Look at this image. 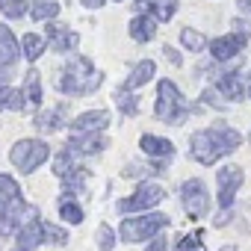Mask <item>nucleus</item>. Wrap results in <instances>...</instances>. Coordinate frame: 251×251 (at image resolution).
<instances>
[{
	"mask_svg": "<svg viewBox=\"0 0 251 251\" xmlns=\"http://www.w3.org/2000/svg\"><path fill=\"white\" fill-rule=\"evenodd\" d=\"M242 145V136L239 130L227 127V124H213V127H204V130H195L189 136V157L201 166H213L219 163L222 157L233 154L236 148Z\"/></svg>",
	"mask_w": 251,
	"mask_h": 251,
	"instance_id": "nucleus-1",
	"label": "nucleus"
},
{
	"mask_svg": "<svg viewBox=\"0 0 251 251\" xmlns=\"http://www.w3.org/2000/svg\"><path fill=\"white\" fill-rule=\"evenodd\" d=\"M100 83H103V71H98L92 65V59H86V56H71L59 68V77H56V89L71 98L92 95Z\"/></svg>",
	"mask_w": 251,
	"mask_h": 251,
	"instance_id": "nucleus-2",
	"label": "nucleus"
},
{
	"mask_svg": "<svg viewBox=\"0 0 251 251\" xmlns=\"http://www.w3.org/2000/svg\"><path fill=\"white\" fill-rule=\"evenodd\" d=\"M154 112L163 124H183V118L189 115V106H186V98L180 95V89L172 83V80H160L157 83V103H154Z\"/></svg>",
	"mask_w": 251,
	"mask_h": 251,
	"instance_id": "nucleus-3",
	"label": "nucleus"
},
{
	"mask_svg": "<svg viewBox=\"0 0 251 251\" xmlns=\"http://www.w3.org/2000/svg\"><path fill=\"white\" fill-rule=\"evenodd\" d=\"M163 227H169V216L166 213H142V216L124 219L118 233H121L124 242H142V239H154Z\"/></svg>",
	"mask_w": 251,
	"mask_h": 251,
	"instance_id": "nucleus-4",
	"label": "nucleus"
},
{
	"mask_svg": "<svg viewBox=\"0 0 251 251\" xmlns=\"http://www.w3.org/2000/svg\"><path fill=\"white\" fill-rule=\"evenodd\" d=\"M48 157H50V145L42 142V139H21V142H15L12 151H9L12 166H15L21 175H33L39 166L48 163Z\"/></svg>",
	"mask_w": 251,
	"mask_h": 251,
	"instance_id": "nucleus-5",
	"label": "nucleus"
},
{
	"mask_svg": "<svg viewBox=\"0 0 251 251\" xmlns=\"http://www.w3.org/2000/svg\"><path fill=\"white\" fill-rule=\"evenodd\" d=\"M163 198H166V189L160 183H139L133 189V195L118 201V213H142V210L157 207Z\"/></svg>",
	"mask_w": 251,
	"mask_h": 251,
	"instance_id": "nucleus-6",
	"label": "nucleus"
},
{
	"mask_svg": "<svg viewBox=\"0 0 251 251\" xmlns=\"http://www.w3.org/2000/svg\"><path fill=\"white\" fill-rule=\"evenodd\" d=\"M180 204H183L186 216H192V219L207 216V213H210V192H207L204 180H198V177L186 180V183L180 186Z\"/></svg>",
	"mask_w": 251,
	"mask_h": 251,
	"instance_id": "nucleus-7",
	"label": "nucleus"
},
{
	"mask_svg": "<svg viewBox=\"0 0 251 251\" xmlns=\"http://www.w3.org/2000/svg\"><path fill=\"white\" fill-rule=\"evenodd\" d=\"M242 180H245V172H242L239 166H222V169L216 172V183H219V204H222L225 210H230V204H233L236 189L242 186Z\"/></svg>",
	"mask_w": 251,
	"mask_h": 251,
	"instance_id": "nucleus-8",
	"label": "nucleus"
},
{
	"mask_svg": "<svg viewBox=\"0 0 251 251\" xmlns=\"http://www.w3.org/2000/svg\"><path fill=\"white\" fill-rule=\"evenodd\" d=\"M242 48H245V36L242 33H227V36H219V39H213L210 45H207V50H210V56L216 59V62H227V59H233L236 53H242Z\"/></svg>",
	"mask_w": 251,
	"mask_h": 251,
	"instance_id": "nucleus-9",
	"label": "nucleus"
},
{
	"mask_svg": "<svg viewBox=\"0 0 251 251\" xmlns=\"http://www.w3.org/2000/svg\"><path fill=\"white\" fill-rule=\"evenodd\" d=\"M106 145H109V139L100 136V133H74V136L68 139V151L77 154V157L100 154V151H106Z\"/></svg>",
	"mask_w": 251,
	"mask_h": 251,
	"instance_id": "nucleus-10",
	"label": "nucleus"
},
{
	"mask_svg": "<svg viewBox=\"0 0 251 251\" xmlns=\"http://www.w3.org/2000/svg\"><path fill=\"white\" fill-rule=\"evenodd\" d=\"M109 124V112L106 109H89L77 118H71V130L74 133H100Z\"/></svg>",
	"mask_w": 251,
	"mask_h": 251,
	"instance_id": "nucleus-11",
	"label": "nucleus"
},
{
	"mask_svg": "<svg viewBox=\"0 0 251 251\" xmlns=\"http://www.w3.org/2000/svg\"><path fill=\"white\" fill-rule=\"evenodd\" d=\"M48 42H50V48H53L56 53H68V50L77 48L80 36H77L74 30L62 27V24H48Z\"/></svg>",
	"mask_w": 251,
	"mask_h": 251,
	"instance_id": "nucleus-12",
	"label": "nucleus"
},
{
	"mask_svg": "<svg viewBox=\"0 0 251 251\" xmlns=\"http://www.w3.org/2000/svg\"><path fill=\"white\" fill-rule=\"evenodd\" d=\"M216 89H219V95H225L227 98V103H239L242 98H248V92L242 89V77H239V71H225L219 80H216Z\"/></svg>",
	"mask_w": 251,
	"mask_h": 251,
	"instance_id": "nucleus-13",
	"label": "nucleus"
},
{
	"mask_svg": "<svg viewBox=\"0 0 251 251\" xmlns=\"http://www.w3.org/2000/svg\"><path fill=\"white\" fill-rule=\"evenodd\" d=\"M33 124L42 130V133H56V130H62L65 124H68V118H65V106H50V109H42L36 118H33Z\"/></svg>",
	"mask_w": 251,
	"mask_h": 251,
	"instance_id": "nucleus-14",
	"label": "nucleus"
},
{
	"mask_svg": "<svg viewBox=\"0 0 251 251\" xmlns=\"http://www.w3.org/2000/svg\"><path fill=\"white\" fill-rule=\"evenodd\" d=\"M24 201L9 204V207H0V236H12L18 233V227L24 225Z\"/></svg>",
	"mask_w": 251,
	"mask_h": 251,
	"instance_id": "nucleus-15",
	"label": "nucleus"
},
{
	"mask_svg": "<svg viewBox=\"0 0 251 251\" xmlns=\"http://www.w3.org/2000/svg\"><path fill=\"white\" fill-rule=\"evenodd\" d=\"M21 56V42L12 36L6 24H0V65H12Z\"/></svg>",
	"mask_w": 251,
	"mask_h": 251,
	"instance_id": "nucleus-16",
	"label": "nucleus"
},
{
	"mask_svg": "<svg viewBox=\"0 0 251 251\" xmlns=\"http://www.w3.org/2000/svg\"><path fill=\"white\" fill-rule=\"evenodd\" d=\"M130 39L133 42H151L154 36H157V18L154 15H136V18H130Z\"/></svg>",
	"mask_w": 251,
	"mask_h": 251,
	"instance_id": "nucleus-17",
	"label": "nucleus"
},
{
	"mask_svg": "<svg viewBox=\"0 0 251 251\" xmlns=\"http://www.w3.org/2000/svg\"><path fill=\"white\" fill-rule=\"evenodd\" d=\"M139 148H142L148 157H160V160H166V157L175 154V145H172L169 139H163V136H154V133H142V136H139Z\"/></svg>",
	"mask_w": 251,
	"mask_h": 251,
	"instance_id": "nucleus-18",
	"label": "nucleus"
},
{
	"mask_svg": "<svg viewBox=\"0 0 251 251\" xmlns=\"http://www.w3.org/2000/svg\"><path fill=\"white\" fill-rule=\"evenodd\" d=\"M154 71H157V65H154V59H142V62H136L133 65V71L127 74V80H124V86L121 89H139V86H145L148 80H154Z\"/></svg>",
	"mask_w": 251,
	"mask_h": 251,
	"instance_id": "nucleus-19",
	"label": "nucleus"
},
{
	"mask_svg": "<svg viewBox=\"0 0 251 251\" xmlns=\"http://www.w3.org/2000/svg\"><path fill=\"white\" fill-rule=\"evenodd\" d=\"M27 103H30V98H27V92H24V89L0 86V109H12V112H21Z\"/></svg>",
	"mask_w": 251,
	"mask_h": 251,
	"instance_id": "nucleus-20",
	"label": "nucleus"
},
{
	"mask_svg": "<svg viewBox=\"0 0 251 251\" xmlns=\"http://www.w3.org/2000/svg\"><path fill=\"white\" fill-rule=\"evenodd\" d=\"M59 219L68 222V225H80V222H83V207H80V204L74 201V195H68V192L59 198Z\"/></svg>",
	"mask_w": 251,
	"mask_h": 251,
	"instance_id": "nucleus-21",
	"label": "nucleus"
},
{
	"mask_svg": "<svg viewBox=\"0 0 251 251\" xmlns=\"http://www.w3.org/2000/svg\"><path fill=\"white\" fill-rule=\"evenodd\" d=\"M18 201H24L21 186L9 175H0V207H9V204H18Z\"/></svg>",
	"mask_w": 251,
	"mask_h": 251,
	"instance_id": "nucleus-22",
	"label": "nucleus"
},
{
	"mask_svg": "<svg viewBox=\"0 0 251 251\" xmlns=\"http://www.w3.org/2000/svg\"><path fill=\"white\" fill-rule=\"evenodd\" d=\"M112 100H115V106H118L121 115H127V118L139 115V100H136V95H130V89H115Z\"/></svg>",
	"mask_w": 251,
	"mask_h": 251,
	"instance_id": "nucleus-23",
	"label": "nucleus"
},
{
	"mask_svg": "<svg viewBox=\"0 0 251 251\" xmlns=\"http://www.w3.org/2000/svg\"><path fill=\"white\" fill-rule=\"evenodd\" d=\"M86 180H89V172L77 166L74 172H68V175L62 177V186H65L68 195H83V192H86Z\"/></svg>",
	"mask_w": 251,
	"mask_h": 251,
	"instance_id": "nucleus-24",
	"label": "nucleus"
},
{
	"mask_svg": "<svg viewBox=\"0 0 251 251\" xmlns=\"http://www.w3.org/2000/svg\"><path fill=\"white\" fill-rule=\"evenodd\" d=\"M180 45H183L186 50H192V53L207 50V39H204V33H198V30H192V27H183V30H180Z\"/></svg>",
	"mask_w": 251,
	"mask_h": 251,
	"instance_id": "nucleus-25",
	"label": "nucleus"
},
{
	"mask_svg": "<svg viewBox=\"0 0 251 251\" xmlns=\"http://www.w3.org/2000/svg\"><path fill=\"white\" fill-rule=\"evenodd\" d=\"M21 50H24V56H27L30 62H36V59L45 53V39L36 36V33H27V36L21 39Z\"/></svg>",
	"mask_w": 251,
	"mask_h": 251,
	"instance_id": "nucleus-26",
	"label": "nucleus"
},
{
	"mask_svg": "<svg viewBox=\"0 0 251 251\" xmlns=\"http://www.w3.org/2000/svg\"><path fill=\"white\" fill-rule=\"evenodd\" d=\"M24 92H27V98H30V103H42V77H39V71L36 68H30L27 71V80H24Z\"/></svg>",
	"mask_w": 251,
	"mask_h": 251,
	"instance_id": "nucleus-27",
	"label": "nucleus"
},
{
	"mask_svg": "<svg viewBox=\"0 0 251 251\" xmlns=\"http://www.w3.org/2000/svg\"><path fill=\"white\" fill-rule=\"evenodd\" d=\"M59 12V3L56 0H33V9H30V15L36 18V21H48V18H53Z\"/></svg>",
	"mask_w": 251,
	"mask_h": 251,
	"instance_id": "nucleus-28",
	"label": "nucleus"
},
{
	"mask_svg": "<svg viewBox=\"0 0 251 251\" xmlns=\"http://www.w3.org/2000/svg\"><path fill=\"white\" fill-rule=\"evenodd\" d=\"M151 15L157 18V21H169L175 12H177V0H151Z\"/></svg>",
	"mask_w": 251,
	"mask_h": 251,
	"instance_id": "nucleus-29",
	"label": "nucleus"
},
{
	"mask_svg": "<svg viewBox=\"0 0 251 251\" xmlns=\"http://www.w3.org/2000/svg\"><path fill=\"white\" fill-rule=\"evenodd\" d=\"M0 12L6 18H24L30 12V0H0Z\"/></svg>",
	"mask_w": 251,
	"mask_h": 251,
	"instance_id": "nucleus-30",
	"label": "nucleus"
},
{
	"mask_svg": "<svg viewBox=\"0 0 251 251\" xmlns=\"http://www.w3.org/2000/svg\"><path fill=\"white\" fill-rule=\"evenodd\" d=\"M98 248L100 251H112L115 248V230L103 222V225H98Z\"/></svg>",
	"mask_w": 251,
	"mask_h": 251,
	"instance_id": "nucleus-31",
	"label": "nucleus"
},
{
	"mask_svg": "<svg viewBox=\"0 0 251 251\" xmlns=\"http://www.w3.org/2000/svg\"><path fill=\"white\" fill-rule=\"evenodd\" d=\"M201 236H204L201 230H195V233H186L175 251H204V239H201Z\"/></svg>",
	"mask_w": 251,
	"mask_h": 251,
	"instance_id": "nucleus-32",
	"label": "nucleus"
},
{
	"mask_svg": "<svg viewBox=\"0 0 251 251\" xmlns=\"http://www.w3.org/2000/svg\"><path fill=\"white\" fill-rule=\"evenodd\" d=\"M74 169H77V163H74V157H71V151L65 148V151H62V154L56 157V166H53V172H56L59 177H65V175H68V172H74Z\"/></svg>",
	"mask_w": 251,
	"mask_h": 251,
	"instance_id": "nucleus-33",
	"label": "nucleus"
},
{
	"mask_svg": "<svg viewBox=\"0 0 251 251\" xmlns=\"http://www.w3.org/2000/svg\"><path fill=\"white\" fill-rule=\"evenodd\" d=\"M45 242H50V245H65V242H68V233H65L62 227L45 222Z\"/></svg>",
	"mask_w": 251,
	"mask_h": 251,
	"instance_id": "nucleus-34",
	"label": "nucleus"
},
{
	"mask_svg": "<svg viewBox=\"0 0 251 251\" xmlns=\"http://www.w3.org/2000/svg\"><path fill=\"white\" fill-rule=\"evenodd\" d=\"M163 169H166V166H160V163H154V166H148V169H139V166H127V169L121 172V175H124V177H139V175H142V177H145V175H154V172H163Z\"/></svg>",
	"mask_w": 251,
	"mask_h": 251,
	"instance_id": "nucleus-35",
	"label": "nucleus"
},
{
	"mask_svg": "<svg viewBox=\"0 0 251 251\" xmlns=\"http://www.w3.org/2000/svg\"><path fill=\"white\" fill-rule=\"evenodd\" d=\"M163 56H166L172 65H183V56H180V53H177L172 45H163Z\"/></svg>",
	"mask_w": 251,
	"mask_h": 251,
	"instance_id": "nucleus-36",
	"label": "nucleus"
},
{
	"mask_svg": "<svg viewBox=\"0 0 251 251\" xmlns=\"http://www.w3.org/2000/svg\"><path fill=\"white\" fill-rule=\"evenodd\" d=\"M216 95H219V89H216V92H213V89H207V92L201 95V100H204V103H213L216 109H222V106H225V100H219Z\"/></svg>",
	"mask_w": 251,
	"mask_h": 251,
	"instance_id": "nucleus-37",
	"label": "nucleus"
},
{
	"mask_svg": "<svg viewBox=\"0 0 251 251\" xmlns=\"http://www.w3.org/2000/svg\"><path fill=\"white\" fill-rule=\"evenodd\" d=\"M233 30L242 33L245 39H251V27H248V21H233Z\"/></svg>",
	"mask_w": 251,
	"mask_h": 251,
	"instance_id": "nucleus-38",
	"label": "nucleus"
},
{
	"mask_svg": "<svg viewBox=\"0 0 251 251\" xmlns=\"http://www.w3.org/2000/svg\"><path fill=\"white\" fill-rule=\"evenodd\" d=\"M145 251H166V236H154V242Z\"/></svg>",
	"mask_w": 251,
	"mask_h": 251,
	"instance_id": "nucleus-39",
	"label": "nucleus"
},
{
	"mask_svg": "<svg viewBox=\"0 0 251 251\" xmlns=\"http://www.w3.org/2000/svg\"><path fill=\"white\" fill-rule=\"evenodd\" d=\"M103 3H106V0H83V6H86V9H100Z\"/></svg>",
	"mask_w": 251,
	"mask_h": 251,
	"instance_id": "nucleus-40",
	"label": "nucleus"
},
{
	"mask_svg": "<svg viewBox=\"0 0 251 251\" xmlns=\"http://www.w3.org/2000/svg\"><path fill=\"white\" fill-rule=\"evenodd\" d=\"M236 6H239V12L251 15V0H236Z\"/></svg>",
	"mask_w": 251,
	"mask_h": 251,
	"instance_id": "nucleus-41",
	"label": "nucleus"
},
{
	"mask_svg": "<svg viewBox=\"0 0 251 251\" xmlns=\"http://www.w3.org/2000/svg\"><path fill=\"white\" fill-rule=\"evenodd\" d=\"M227 222H230V213H227V210H225V213H222V216H219V219H216V227H222V225H227Z\"/></svg>",
	"mask_w": 251,
	"mask_h": 251,
	"instance_id": "nucleus-42",
	"label": "nucleus"
},
{
	"mask_svg": "<svg viewBox=\"0 0 251 251\" xmlns=\"http://www.w3.org/2000/svg\"><path fill=\"white\" fill-rule=\"evenodd\" d=\"M245 92H248V98H251V77H248V89H245Z\"/></svg>",
	"mask_w": 251,
	"mask_h": 251,
	"instance_id": "nucleus-43",
	"label": "nucleus"
},
{
	"mask_svg": "<svg viewBox=\"0 0 251 251\" xmlns=\"http://www.w3.org/2000/svg\"><path fill=\"white\" fill-rule=\"evenodd\" d=\"M148 3H151V0H139V6H148Z\"/></svg>",
	"mask_w": 251,
	"mask_h": 251,
	"instance_id": "nucleus-44",
	"label": "nucleus"
},
{
	"mask_svg": "<svg viewBox=\"0 0 251 251\" xmlns=\"http://www.w3.org/2000/svg\"><path fill=\"white\" fill-rule=\"evenodd\" d=\"M15 251H27V248H21V245H18V248H15Z\"/></svg>",
	"mask_w": 251,
	"mask_h": 251,
	"instance_id": "nucleus-45",
	"label": "nucleus"
},
{
	"mask_svg": "<svg viewBox=\"0 0 251 251\" xmlns=\"http://www.w3.org/2000/svg\"><path fill=\"white\" fill-rule=\"evenodd\" d=\"M115 3H121V0H115Z\"/></svg>",
	"mask_w": 251,
	"mask_h": 251,
	"instance_id": "nucleus-46",
	"label": "nucleus"
},
{
	"mask_svg": "<svg viewBox=\"0 0 251 251\" xmlns=\"http://www.w3.org/2000/svg\"><path fill=\"white\" fill-rule=\"evenodd\" d=\"M248 142H251V136H248Z\"/></svg>",
	"mask_w": 251,
	"mask_h": 251,
	"instance_id": "nucleus-47",
	"label": "nucleus"
}]
</instances>
